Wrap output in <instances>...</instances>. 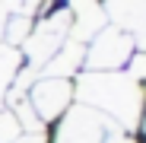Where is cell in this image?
<instances>
[{"mask_svg":"<svg viewBox=\"0 0 146 143\" xmlns=\"http://www.w3.org/2000/svg\"><path fill=\"white\" fill-rule=\"evenodd\" d=\"M80 102L89 105L92 111L105 114L111 124H124V127H137V121L143 118V86L137 80H130L127 73H89L80 76Z\"/></svg>","mask_w":146,"mask_h":143,"instance_id":"cell-1","label":"cell"},{"mask_svg":"<svg viewBox=\"0 0 146 143\" xmlns=\"http://www.w3.org/2000/svg\"><path fill=\"white\" fill-rule=\"evenodd\" d=\"M67 32H70V10H57L51 16H44L38 26L29 32L26 38V57H29V70H38L51 61L64 41H67Z\"/></svg>","mask_w":146,"mask_h":143,"instance_id":"cell-2","label":"cell"},{"mask_svg":"<svg viewBox=\"0 0 146 143\" xmlns=\"http://www.w3.org/2000/svg\"><path fill=\"white\" fill-rule=\"evenodd\" d=\"M130 54H133V38L124 29L108 26L99 35H92V45H89V51L83 54V61L95 70V73H108V70L124 67L130 61Z\"/></svg>","mask_w":146,"mask_h":143,"instance_id":"cell-3","label":"cell"},{"mask_svg":"<svg viewBox=\"0 0 146 143\" xmlns=\"http://www.w3.org/2000/svg\"><path fill=\"white\" fill-rule=\"evenodd\" d=\"M111 127L117 124H111L105 114L92 111L89 105H73L57 127L54 143H102Z\"/></svg>","mask_w":146,"mask_h":143,"instance_id":"cell-4","label":"cell"},{"mask_svg":"<svg viewBox=\"0 0 146 143\" xmlns=\"http://www.w3.org/2000/svg\"><path fill=\"white\" fill-rule=\"evenodd\" d=\"M70 95H73V86L70 80H57V76H41L35 86H32V95H29V105L35 108L38 121H54L57 114L67 111L70 105Z\"/></svg>","mask_w":146,"mask_h":143,"instance_id":"cell-5","label":"cell"},{"mask_svg":"<svg viewBox=\"0 0 146 143\" xmlns=\"http://www.w3.org/2000/svg\"><path fill=\"white\" fill-rule=\"evenodd\" d=\"M70 26L73 41H86L105 29V10L95 0H70Z\"/></svg>","mask_w":146,"mask_h":143,"instance_id":"cell-6","label":"cell"},{"mask_svg":"<svg viewBox=\"0 0 146 143\" xmlns=\"http://www.w3.org/2000/svg\"><path fill=\"white\" fill-rule=\"evenodd\" d=\"M108 13L146 45V0H108Z\"/></svg>","mask_w":146,"mask_h":143,"instance_id":"cell-7","label":"cell"},{"mask_svg":"<svg viewBox=\"0 0 146 143\" xmlns=\"http://www.w3.org/2000/svg\"><path fill=\"white\" fill-rule=\"evenodd\" d=\"M83 45L80 41H73V45H67V48H60V51L48 61L41 70H44V76H57V80H67L70 73H76V67L83 64Z\"/></svg>","mask_w":146,"mask_h":143,"instance_id":"cell-8","label":"cell"},{"mask_svg":"<svg viewBox=\"0 0 146 143\" xmlns=\"http://www.w3.org/2000/svg\"><path fill=\"white\" fill-rule=\"evenodd\" d=\"M16 70H19V51H13V48L7 45H0V99L10 92V80L16 76Z\"/></svg>","mask_w":146,"mask_h":143,"instance_id":"cell-9","label":"cell"},{"mask_svg":"<svg viewBox=\"0 0 146 143\" xmlns=\"http://www.w3.org/2000/svg\"><path fill=\"white\" fill-rule=\"evenodd\" d=\"M3 32H7V38H10V45H16V41H26L29 38V16H22V13H16V16H10L7 19V26H3Z\"/></svg>","mask_w":146,"mask_h":143,"instance_id":"cell-10","label":"cell"},{"mask_svg":"<svg viewBox=\"0 0 146 143\" xmlns=\"http://www.w3.org/2000/svg\"><path fill=\"white\" fill-rule=\"evenodd\" d=\"M127 76L130 80H137V83H143L146 80V51H137V54H130V61H127Z\"/></svg>","mask_w":146,"mask_h":143,"instance_id":"cell-11","label":"cell"},{"mask_svg":"<svg viewBox=\"0 0 146 143\" xmlns=\"http://www.w3.org/2000/svg\"><path fill=\"white\" fill-rule=\"evenodd\" d=\"M35 3H38V0H3L7 10H16V13H22V16H29V13L35 10Z\"/></svg>","mask_w":146,"mask_h":143,"instance_id":"cell-12","label":"cell"},{"mask_svg":"<svg viewBox=\"0 0 146 143\" xmlns=\"http://www.w3.org/2000/svg\"><path fill=\"white\" fill-rule=\"evenodd\" d=\"M102 143H133V137H130L127 130H121V127H111V130L105 134Z\"/></svg>","mask_w":146,"mask_h":143,"instance_id":"cell-13","label":"cell"},{"mask_svg":"<svg viewBox=\"0 0 146 143\" xmlns=\"http://www.w3.org/2000/svg\"><path fill=\"white\" fill-rule=\"evenodd\" d=\"M7 19H10V10L3 7V0H0V35H3V26H7Z\"/></svg>","mask_w":146,"mask_h":143,"instance_id":"cell-14","label":"cell"},{"mask_svg":"<svg viewBox=\"0 0 146 143\" xmlns=\"http://www.w3.org/2000/svg\"><path fill=\"white\" fill-rule=\"evenodd\" d=\"M143 118H146V114H143Z\"/></svg>","mask_w":146,"mask_h":143,"instance_id":"cell-15","label":"cell"}]
</instances>
